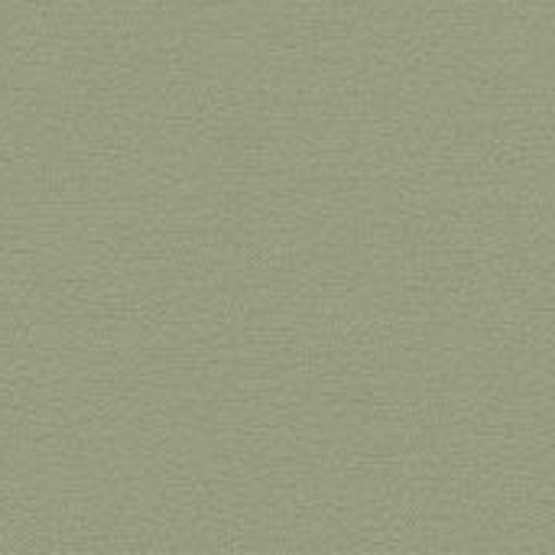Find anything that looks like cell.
Listing matches in <instances>:
<instances>
[{
  "label": "cell",
  "instance_id": "cell-1",
  "mask_svg": "<svg viewBox=\"0 0 555 555\" xmlns=\"http://www.w3.org/2000/svg\"><path fill=\"white\" fill-rule=\"evenodd\" d=\"M400 270H403L400 254L384 247V244L361 247L348 263V276H351L354 289H361V293H387V289H393L400 283Z\"/></svg>",
  "mask_w": 555,
  "mask_h": 555
},
{
  "label": "cell",
  "instance_id": "cell-2",
  "mask_svg": "<svg viewBox=\"0 0 555 555\" xmlns=\"http://www.w3.org/2000/svg\"><path fill=\"white\" fill-rule=\"evenodd\" d=\"M504 380H507V390L517 397H543L555 384L553 358L540 348L517 351V354H511V361L504 367Z\"/></svg>",
  "mask_w": 555,
  "mask_h": 555
},
{
  "label": "cell",
  "instance_id": "cell-3",
  "mask_svg": "<svg viewBox=\"0 0 555 555\" xmlns=\"http://www.w3.org/2000/svg\"><path fill=\"white\" fill-rule=\"evenodd\" d=\"M403 228L420 244L442 237L452 228V202L446 195H439V192L420 195L416 202H410L403 208Z\"/></svg>",
  "mask_w": 555,
  "mask_h": 555
}]
</instances>
